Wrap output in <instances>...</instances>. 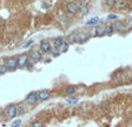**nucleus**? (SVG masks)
<instances>
[{"label": "nucleus", "instance_id": "f257e3e1", "mask_svg": "<svg viewBox=\"0 0 132 127\" xmlns=\"http://www.w3.org/2000/svg\"><path fill=\"white\" fill-rule=\"evenodd\" d=\"M80 6H81V1H73L69 3L67 5V11L69 13H76L77 11H80Z\"/></svg>", "mask_w": 132, "mask_h": 127}, {"label": "nucleus", "instance_id": "f03ea898", "mask_svg": "<svg viewBox=\"0 0 132 127\" xmlns=\"http://www.w3.org/2000/svg\"><path fill=\"white\" fill-rule=\"evenodd\" d=\"M6 68H11V69H15L18 66V60L15 57H11V58H7L6 60V63H5Z\"/></svg>", "mask_w": 132, "mask_h": 127}, {"label": "nucleus", "instance_id": "7ed1b4c3", "mask_svg": "<svg viewBox=\"0 0 132 127\" xmlns=\"http://www.w3.org/2000/svg\"><path fill=\"white\" fill-rule=\"evenodd\" d=\"M18 60V66H20V68H22V66L27 65V62H28V55L27 54H22V55H20L19 58H17Z\"/></svg>", "mask_w": 132, "mask_h": 127}, {"label": "nucleus", "instance_id": "20e7f679", "mask_svg": "<svg viewBox=\"0 0 132 127\" xmlns=\"http://www.w3.org/2000/svg\"><path fill=\"white\" fill-rule=\"evenodd\" d=\"M36 96H38V99L46 100V99H48V98L50 97V92L47 91V90H41V91H39L38 93H36Z\"/></svg>", "mask_w": 132, "mask_h": 127}, {"label": "nucleus", "instance_id": "39448f33", "mask_svg": "<svg viewBox=\"0 0 132 127\" xmlns=\"http://www.w3.org/2000/svg\"><path fill=\"white\" fill-rule=\"evenodd\" d=\"M6 112H7L8 118H14V117L17 116V106L9 105L8 107H7V110H6Z\"/></svg>", "mask_w": 132, "mask_h": 127}, {"label": "nucleus", "instance_id": "423d86ee", "mask_svg": "<svg viewBox=\"0 0 132 127\" xmlns=\"http://www.w3.org/2000/svg\"><path fill=\"white\" fill-rule=\"evenodd\" d=\"M111 26H112V29H115V31H124V28H125V25L122 21H115Z\"/></svg>", "mask_w": 132, "mask_h": 127}, {"label": "nucleus", "instance_id": "0eeeda50", "mask_svg": "<svg viewBox=\"0 0 132 127\" xmlns=\"http://www.w3.org/2000/svg\"><path fill=\"white\" fill-rule=\"evenodd\" d=\"M26 100H27L29 104H35L36 100H38V96H36V92H30V93L27 96Z\"/></svg>", "mask_w": 132, "mask_h": 127}, {"label": "nucleus", "instance_id": "6e6552de", "mask_svg": "<svg viewBox=\"0 0 132 127\" xmlns=\"http://www.w3.org/2000/svg\"><path fill=\"white\" fill-rule=\"evenodd\" d=\"M40 49H41L42 51H49L50 50V43L48 41H46V40L41 41V43H40Z\"/></svg>", "mask_w": 132, "mask_h": 127}, {"label": "nucleus", "instance_id": "1a4fd4ad", "mask_svg": "<svg viewBox=\"0 0 132 127\" xmlns=\"http://www.w3.org/2000/svg\"><path fill=\"white\" fill-rule=\"evenodd\" d=\"M94 34H95L96 36H102V35H104V34H105V26H101V27L95 28Z\"/></svg>", "mask_w": 132, "mask_h": 127}, {"label": "nucleus", "instance_id": "9d476101", "mask_svg": "<svg viewBox=\"0 0 132 127\" xmlns=\"http://www.w3.org/2000/svg\"><path fill=\"white\" fill-rule=\"evenodd\" d=\"M75 40H80V41L84 42L88 40V34H85V33H78V34H75Z\"/></svg>", "mask_w": 132, "mask_h": 127}, {"label": "nucleus", "instance_id": "9b49d317", "mask_svg": "<svg viewBox=\"0 0 132 127\" xmlns=\"http://www.w3.org/2000/svg\"><path fill=\"white\" fill-rule=\"evenodd\" d=\"M80 11L82 12V14H87V13H88L89 7H88V5H87V3H84V1H81Z\"/></svg>", "mask_w": 132, "mask_h": 127}, {"label": "nucleus", "instance_id": "f8f14e48", "mask_svg": "<svg viewBox=\"0 0 132 127\" xmlns=\"http://www.w3.org/2000/svg\"><path fill=\"white\" fill-rule=\"evenodd\" d=\"M30 56L33 58L34 61H39L40 58H41V54L39 53V50H33L32 53H30Z\"/></svg>", "mask_w": 132, "mask_h": 127}, {"label": "nucleus", "instance_id": "ddd939ff", "mask_svg": "<svg viewBox=\"0 0 132 127\" xmlns=\"http://www.w3.org/2000/svg\"><path fill=\"white\" fill-rule=\"evenodd\" d=\"M99 22V18L98 17H95V18H91L88 22H87V26H92V25H96Z\"/></svg>", "mask_w": 132, "mask_h": 127}, {"label": "nucleus", "instance_id": "4468645a", "mask_svg": "<svg viewBox=\"0 0 132 127\" xmlns=\"http://www.w3.org/2000/svg\"><path fill=\"white\" fill-rule=\"evenodd\" d=\"M63 39H62V37H57V39H55L54 40V46H55L56 47V49H57V48H60V46L62 43H63Z\"/></svg>", "mask_w": 132, "mask_h": 127}, {"label": "nucleus", "instance_id": "2eb2a0df", "mask_svg": "<svg viewBox=\"0 0 132 127\" xmlns=\"http://www.w3.org/2000/svg\"><path fill=\"white\" fill-rule=\"evenodd\" d=\"M68 48H69V44L66 43V42H63V43L60 46V48H58V49H60L61 53H66L67 50H68Z\"/></svg>", "mask_w": 132, "mask_h": 127}, {"label": "nucleus", "instance_id": "dca6fc26", "mask_svg": "<svg viewBox=\"0 0 132 127\" xmlns=\"http://www.w3.org/2000/svg\"><path fill=\"white\" fill-rule=\"evenodd\" d=\"M116 5H117L118 8H123V7H125V6L127 5V1H126V0H118Z\"/></svg>", "mask_w": 132, "mask_h": 127}, {"label": "nucleus", "instance_id": "f3484780", "mask_svg": "<svg viewBox=\"0 0 132 127\" xmlns=\"http://www.w3.org/2000/svg\"><path fill=\"white\" fill-rule=\"evenodd\" d=\"M75 92H76V88H75V86H69V88H67V90H66V93L68 94V96L75 93Z\"/></svg>", "mask_w": 132, "mask_h": 127}, {"label": "nucleus", "instance_id": "a211bd4d", "mask_svg": "<svg viewBox=\"0 0 132 127\" xmlns=\"http://www.w3.org/2000/svg\"><path fill=\"white\" fill-rule=\"evenodd\" d=\"M21 124H22L21 119H17V120H14V121L12 122L11 126L12 127H20V126H21Z\"/></svg>", "mask_w": 132, "mask_h": 127}, {"label": "nucleus", "instance_id": "6ab92c4d", "mask_svg": "<svg viewBox=\"0 0 132 127\" xmlns=\"http://www.w3.org/2000/svg\"><path fill=\"white\" fill-rule=\"evenodd\" d=\"M77 102H78L77 98H67V103L68 104H76Z\"/></svg>", "mask_w": 132, "mask_h": 127}, {"label": "nucleus", "instance_id": "aec40b11", "mask_svg": "<svg viewBox=\"0 0 132 127\" xmlns=\"http://www.w3.org/2000/svg\"><path fill=\"white\" fill-rule=\"evenodd\" d=\"M112 26L111 25H109V26H106V27H105V34H111L112 33Z\"/></svg>", "mask_w": 132, "mask_h": 127}, {"label": "nucleus", "instance_id": "412c9836", "mask_svg": "<svg viewBox=\"0 0 132 127\" xmlns=\"http://www.w3.org/2000/svg\"><path fill=\"white\" fill-rule=\"evenodd\" d=\"M23 112H25V108L22 107V106H18L17 107V116L18 114H22Z\"/></svg>", "mask_w": 132, "mask_h": 127}, {"label": "nucleus", "instance_id": "4be33fe9", "mask_svg": "<svg viewBox=\"0 0 132 127\" xmlns=\"http://www.w3.org/2000/svg\"><path fill=\"white\" fill-rule=\"evenodd\" d=\"M32 127H43V124L41 121H35L32 124Z\"/></svg>", "mask_w": 132, "mask_h": 127}, {"label": "nucleus", "instance_id": "5701e85b", "mask_svg": "<svg viewBox=\"0 0 132 127\" xmlns=\"http://www.w3.org/2000/svg\"><path fill=\"white\" fill-rule=\"evenodd\" d=\"M105 3H106V5L109 7H111V6H113L116 4V0H105Z\"/></svg>", "mask_w": 132, "mask_h": 127}, {"label": "nucleus", "instance_id": "b1692460", "mask_svg": "<svg viewBox=\"0 0 132 127\" xmlns=\"http://www.w3.org/2000/svg\"><path fill=\"white\" fill-rule=\"evenodd\" d=\"M6 70H7V68L5 65H3V64H0V74H5Z\"/></svg>", "mask_w": 132, "mask_h": 127}, {"label": "nucleus", "instance_id": "393cba45", "mask_svg": "<svg viewBox=\"0 0 132 127\" xmlns=\"http://www.w3.org/2000/svg\"><path fill=\"white\" fill-rule=\"evenodd\" d=\"M33 40H30V41H27V42H26V43L25 44H23V46H22V47H23V48H26V47H28V46H30V44H33Z\"/></svg>", "mask_w": 132, "mask_h": 127}, {"label": "nucleus", "instance_id": "a878e982", "mask_svg": "<svg viewBox=\"0 0 132 127\" xmlns=\"http://www.w3.org/2000/svg\"><path fill=\"white\" fill-rule=\"evenodd\" d=\"M107 19L109 20H113V19H117V15L116 14H110L109 17H107Z\"/></svg>", "mask_w": 132, "mask_h": 127}, {"label": "nucleus", "instance_id": "bb28decb", "mask_svg": "<svg viewBox=\"0 0 132 127\" xmlns=\"http://www.w3.org/2000/svg\"><path fill=\"white\" fill-rule=\"evenodd\" d=\"M127 27H129L130 29L132 28V20H130V21H129V25H127Z\"/></svg>", "mask_w": 132, "mask_h": 127}, {"label": "nucleus", "instance_id": "cd10ccee", "mask_svg": "<svg viewBox=\"0 0 132 127\" xmlns=\"http://www.w3.org/2000/svg\"><path fill=\"white\" fill-rule=\"evenodd\" d=\"M53 55H54V56H57V55H58V51H54V53H53Z\"/></svg>", "mask_w": 132, "mask_h": 127}, {"label": "nucleus", "instance_id": "c85d7f7f", "mask_svg": "<svg viewBox=\"0 0 132 127\" xmlns=\"http://www.w3.org/2000/svg\"><path fill=\"white\" fill-rule=\"evenodd\" d=\"M0 117H1V110H0Z\"/></svg>", "mask_w": 132, "mask_h": 127}, {"label": "nucleus", "instance_id": "c756f323", "mask_svg": "<svg viewBox=\"0 0 132 127\" xmlns=\"http://www.w3.org/2000/svg\"><path fill=\"white\" fill-rule=\"evenodd\" d=\"M131 78H132V75H131Z\"/></svg>", "mask_w": 132, "mask_h": 127}]
</instances>
